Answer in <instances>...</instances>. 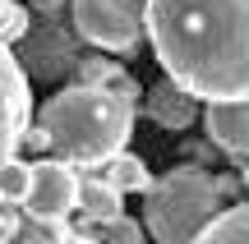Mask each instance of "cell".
I'll use <instances>...</instances> for the list:
<instances>
[{
  "label": "cell",
  "instance_id": "6da1fadb",
  "mask_svg": "<svg viewBox=\"0 0 249 244\" xmlns=\"http://www.w3.org/2000/svg\"><path fill=\"white\" fill-rule=\"evenodd\" d=\"M143 37L198 101L249 97V0H143Z\"/></svg>",
  "mask_w": 249,
  "mask_h": 244
},
{
  "label": "cell",
  "instance_id": "7a4b0ae2",
  "mask_svg": "<svg viewBox=\"0 0 249 244\" xmlns=\"http://www.w3.org/2000/svg\"><path fill=\"white\" fill-rule=\"evenodd\" d=\"M33 125L51 138V152L70 166H102L116 157L134 134V97L116 88H60L51 101H42Z\"/></svg>",
  "mask_w": 249,
  "mask_h": 244
},
{
  "label": "cell",
  "instance_id": "3957f363",
  "mask_svg": "<svg viewBox=\"0 0 249 244\" xmlns=\"http://www.w3.org/2000/svg\"><path fill=\"white\" fill-rule=\"evenodd\" d=\"M235 180H222L208 166H176V171L157 175L143 189V217L157 244H189L217 212L226 208V194Z\"/></svg>",
  "mask_w": 249,
  "mask_h": 244
},
{
  "label": "cell",
  "instance_id": "277c9868",
  "mask_svg": "<svg viewBox=\"0 0 249 244\" xmlns=\"http://www.w3.org/2000/svg\"><path fill=\"white\" fill-rule=\"evenodd\" d=\"M74 33L97 51L134 55L143 46L139 0H74Z\"/></svg>",
  "mask_w": 249,
  "mask_h": 244
},
{
  "label": "cell",
  "instance_id": "5b68a950",
  "mask_svg": "<svg viewBox=\"0 0 249 244\" xmlns=\"http://www.w3.org/2000/svg\"><path fill=\"white\" fill-rule=\"evenodd\" d=\"M23 212L42 226H65L79 212V171L60 157H42L28 171V194H23Z\"/></svg>",
  "mask_w": 249,
  "mask_h": 244
},
{
  "label": "cell",
  "instance_id": "8992f818",
  "mask_svg": "<svg viewBox=\"0 0 249 244\" xmlns=\"http://www.w3.org/2000/svg\"><path fill=\"white\" fill-rule=\"evenodd\" d=\"M33 125V92L18 55L0 42V162L23 147V129Z\"/></svg>",
  "mask_w": 249,
  "mask_h": 244
},
{
  "label": "cell",
  "instance_id": "52a82bcc",
  "mask_svg": "<svg viewBox=\"0 0 249 244\" xmlns=\"http://www.w3.org/2000/svg\"><path fill=\"white\" fill-rule=\"evenodd\" d=\"M203 125H208V138H213V147L222 157L249 162V97L208 101L203 106Z\"/></svg>",
  "mask_w": 249,
  "mask_h": 244
},
{
  "label": "cell",
  "instance_id": "ba28073f",
  "mask_svg": "<svg viewBox=\"0 0 249 244\" xmlns=\"http://www.w3.org/2000/svg\"><path fill=\"white\" fill-rule=\"evenodd\" d=\"M143 106H148L152 125H157V129H171V134H185V129L198 125V97H194V92H185L180 83H171V79L152 83V88L143 92Z\"/></svg>",
  "mask_w": 249,
  "mask_h": 244
},
{
  "label": "cell",
  "instance_id": "9c48e42d",
  "mask_svg": "<svg viewBox=\"0 0 249 244\" xmlns=\"http://www.w3.org/2000/svg\"><path fill=\"white\" fill-rule=\"evenodd\" d=\"M189 244H249V198L226 203Z\"/></svg>",
  "mask_w": 249,
  "mask_h": 244
},
{
  "label": "cell",
  "instance_id": "30bf717a",
  "mask_svg": "<svg viewBox=\"0 0 249 244\" xmlns=\"http://www.w3.org/2000/svg\"><path fill=\"white\" fill-rule=\"evenodd\" d=\"M74 79H79L83 88H116V92H124V97L139 101L134 74H124V65L107 60V55H83V60H74Z\"/></svg>",
  "mask_w": 249,
  "mask_h": 244
},
{
  "label": "cell",
  "instance_id": "8fae6325",
  "mask_svg": "<svg viewBox=\"0 0 249 244\" xmlns=\"http://www.w3.org/2000/svg\"><path fill=\"white\" fill-rule=\"evenodd\" d=\"M79 208H83V221H111L120 217L124 194L111 189L102 175H79Z\"/></svg>",
  "mask_w": 249,
  "mask_h": 244
},
{
  "label": "cell",
  "instance_id": "7c38bea8",
  "mask_svg": "<svg viewBox=\"0 0 249 244\" xmlns=\"http://www.w3.org/2000/svg\"><path fill=\"white\" fill-rule=\"evenodd\" d=\"M102 180H107L111 189H120V194H143L152 184V175H148V166H143L134 152H124V147H120L116 157L102 162Z\"/></svg>",
  "mask_w": 249,
  "mask_h": 244
},
{
  "label": "cell",
  "instance_id": "4fadbf2b",
  "mask_svg": "<svg viewBox=\"0 0 249 244\" xmlns=\"http://www.w3.org/2000/svg\"><path fill=\"white\" fill-rule=\"evenodd\" d=\"M83 235H92L97 244H143V230L129 217H111V221H83Z\"/></svg>",
  "mask_w": 249,
  "mask_h": 244
},
{
  "label": "cell",
  "instance_id": "5bb4252c",
  "mask_svg": "<svg viewBox=\"0 0 249 244\" xmlns=\"http://www.w3.org/2000/svg\"><path fill=\"white\" fill-rule=\"evenodd\" d=\"M28 171H33V162H18V152L9 162H0V203H23Z\"/></svg>",
  "mask_w": 249,
  "mask_h": 244
},
{
  "label": "cell",
  "instance_id": "9a60e30c",
  "mask_svg": "<svg viewBox=\"0 0 249 244\" xmlns=\"http://www.w3.org/2000/svg\"><path fill=\"white\" fill-rule=\"evenodd\" d=\"M28 37V14L14 5V0H0V42H23Z\"/></svg>",
  "mask_w": 249,
  "mask_h": 244
},
{
  "label": "cell",
  "instance_id": "2e32d148",
  "mask_svg": "<svg viewBox=\"0 0 249 244\" xmlns=\"http://www.w3.org/2000/svg\"><path fill=\"white\" fill-rule=\"evenodd\" d=\"M55 244H97V240H92V235H83V230H65Z\"/></svg>",
  "mask_w": 249,
  "mask_h": 244
},
{
  "label": "cell",
  "instance_id": "e0dca14e",
  "mask_svg": "<svg viewBox=\"0 0 249 244\" xmlns=\"http://www.w3.org/2000/svg\"><path fill=\"white\" fill-rule=\"evenodd\" d=\"M37 9H42V14H55V9H60V0H33Z\"/></svg>",
  "mask_w": 249,
  "mask_h": 244
},
{
  "label": "cell",
  "instance_id": "ac0fdd59",
  "mask_svg": "<svg viewBox=\"0 0 249 244\" xmlns=\"http://www.w3.org/2000/svg\"><path fill=\"white\" fill-rule=\"evenodd\" d=\"M245 184H249V175H245Z\"/></svg>",
  "mask_w": 249,
  "mask_h": 244
}]
</instances>
